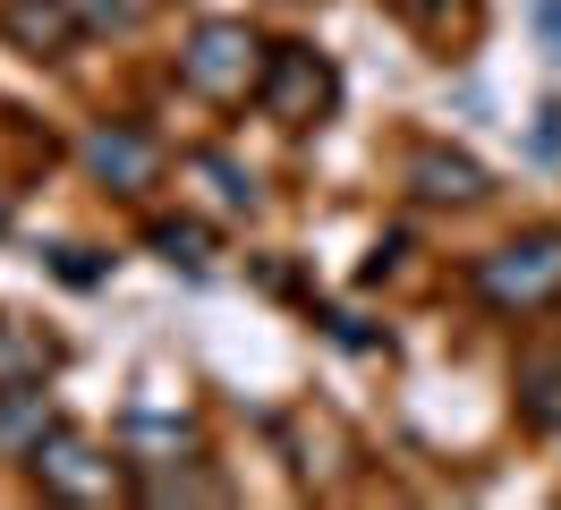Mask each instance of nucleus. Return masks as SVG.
<instances>
[{"mask_svg": "<svg viewBox=\"0 0 561 510\" xmlns=\"http://www.w3.org/2000/svg\"><path fill=\"white\" fill-rule=\"evenodd\" d=\"M255 68H264V43L247 26H230V18H213V26H196V43L179 52V77L196 86V94H247L255 86Z\"/></svg>", "mask_w": 561, "mask_h": 510, "instance_id": "nucleus-1", "label": "nucleus"}, {"mask_svg": "<svg viewBox=\"0 0 561 510\" xmlns=\"http://www.w3.org/2000/svg\"><path fill=\"white\" fill-rule=\"evenodd\" d=\"M477 290H485L493 306H545L561 290V238L536 230V238H511L502 256H485L477 264Z\"/></svg>", "mask_w": 561, "mask_h": 510, "instance_id": "nucleus-2", "label": "nucleus"}, {"mask_svg": "<svg viewBox=\"0 0 561 510\" xmlns=\"http://www.w3.org/2000/svg\"><path fill=\"white\" fill-rule=\"evenodd\" d=\"M255 94H264V111H273V120H289V128H307V120H316L323 102H332V68H323L316 52H307V43H280Z\"/></svg>", "mask_w": 561, "mask_h": 510, "instance_id": "nucleus-3", "label": "nucleus"}, {"mask_svg": "<svg viewBox=\"0 0 561 510\" xmlns=\"http://www.w3.org/2000/svg\"><path fill=\"white\" fill-rule=\"evenodd\" d=\"M35 476L51 494H69V502H111V494H119V468L77 434H43L35 442Z\"/></svg>", "mask_w": 561, "mask_h": 510, "instance_id": "nucleus-4", "label": "nucleus"}, {"mask_svg": "<svg viewBox=\"0 0 561 510\" xmlns=\"http://www.w3.org/2000/svg\"><path fill=\"white\" fill-rule=\"evenodd\" d=\"M85 162H94V179H103V188H145V179H153V136L111 120V128L85 136Z\"/></svg>", "mask_w": 561, "mask_h": 510, "instance_id": "nucleus-5", "label": "nucleus"}, {"mask_svg": "<svg viewBox=\"0 0 561 510\" xmlns=\"http://www.w3.org/2000/svg\"><path fill=\"white\" fill-rule=\"evenodd\" d=\"M409 179H417V196H434V204H477L485 196V170L468 162V154H443V145H425L417 162H409Z\"/></svg>", "mask_w": 561, "mask_h": 510, "instance_id": "nucleus-6", "label": "nucleus"}, {"mask_svg": "<svg viewBox=\"0 0 561 510\" xmlns=\"http://www.w3.org/2000/svg\"><path fill=\"white\" fill-rule=\"evenodd\" d=\"M43 426H51V408H43L35 383H0V442H26V451H35Z\"/></svg>", "mask_w": 561, "mask_h": 510, "instance_id": "nucleus-7", "label": "nucleus"}, {"mask_svg": "<svg viewBox=\"0 0 561 510\" xmlns=\"http://www.w3.org/2000/svg\"><path fill=\"white\" fill-rule=\"evenodd\" d=\"M9 34L26 43V52H51V43H69V9H51V0H26V9H9Z\"/></svg>", "mask_w": 561, "mask_h": 510, "instance_id": "nucleus-8", "label": "nucleus"}, {"mask_svg": "<svg viewBox=\"0 0 561 510\" xmlns=\"http://www.w3.org/2000/svg\"><path fill=\"white\" fill-rule=\"evenodd\" d=\"M43 366H51V349L26 332H0V383H43Z\"/></svg>", "mask_w": 561, "mask_h": 510, "instance_id": "nucleus-9", "label": "nucleus"}, {"mask_svg": "<svg viewBox=\"0 0 561 510\" xmlns=\"http://www.w3.org/2000/svg\"><path fill=\"white\" fill-rule=\"evenodd\" d=\"M153 247H162L171 264H187V272L213 264V247H205V230H196V222H162V230H153Z\"/></svg>", "mask_w": 561, "mask_h": 510, "instance_id": "nucleus-10", "label": "nucleus"}, {"mask_svg": "<svg viewBox=\"0 0 561 510\" xmlns=\"http://www.w3.org/2000/svg\"><path fill=\"white\" fill-rule=\"evenodd\" d=\"M196 179H205L230 213H255V179H247V170H230V162H213V154H205V162H196Z\"/></svg>", "mask_w": 561, "mask_h": 510, "instance_id": "nucleus-11", "label": "nucleus"}, {"mask_svg": "<svg viewBox=\"0 0 561 510\" xmlns=\"http://www.w3.org/2000/svg\"><path fill=\"white\" fill-rule=\"evenodd\" d=\"M213 476H153V502H213Z\"/></svg>", "mask_w": 561, "mask_h": 510, "instance_id": "nucleus-12", "label": "nucleus"}, {"mask_svg": "<svg viewBox=\"0 0 561 510\" xmlns=\"http://www.w3.org/2000/svg\"><path fill=\"white\" fill-rule=\"evenodd\" d=\"M527 9H536V34H545V52L561 60V0H527Z\"/></svg>", "mask_w": 561, "mask_h": 510, "instance_id": "nucleus-13", "label": "nucleus"}, {"mask_svg": "<svg viewBox=\"0 0 561 510\" xmlns=\"http://www.w3.org/2000/svg\"><path fill=\"white\" fill-rule=\"evenodd\" d=\"M536 154H545V162H553V154H561V111H553V102L536 111Z\"/></svg>", "mask_w": 561, "mask_h": 510, "instance_id": "nucleus-14", "label": "nucleus"}, {"mask_svg": "<svg viewBox=\"0 0 561 510\" xmlns=\"http://www.w3.org/2000/svg\"><path fill=\"white\" fill-rule=\"evenodd\" d=\"M400 9H409V18H434V9H443V0H400Z\"/></svg>", "mask_w": 561, "mask_h": 510, "instance_id": "nucleus-15", "label": "nucleus"}]
</instances>
